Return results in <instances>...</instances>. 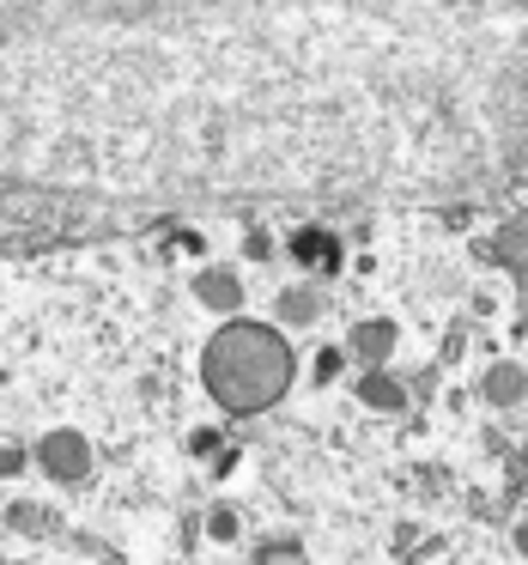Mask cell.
Segmentation results:
<instances>
[{
    "label": "cell",
    "instance_id": "1",
    "mask_svg": "<svg viewBox=\"0 0 528 565\" xmlns=\"http://www.w3.org/2000/svg\"><path fill=\"white\" fill-rule=\"evenodd\" d=\"M201 383H207L219 414H268L292 390V347L280 329L249 317H225V329L201 353Z\"/></svg>",
    "mask_w": 528,
    "mask_h": 565
},
{
    "label": "cell",
    "instance_id": "2",
    "mask_svg": "<svg viewBox=\"0 0 528 565\" xmlns=\"http://www.w3.org/2000/svg\"><path fill=\"white\" fill-rule=\"evenodd\" d=\"M244 535V516H237V504H207V541H237Z\"/></svg>",
    "mask_w": 528,
    "mask_h": 565
}]
</instances>
